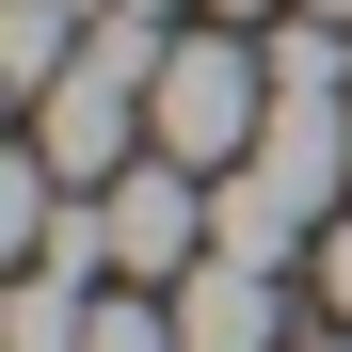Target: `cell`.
I'll list each match as a JSON object with an SVG mask.
<instances>
[{
	"label": "cell",
	"mask_w": 352,
	"mask_h": 352,
	"mask_svg": "<svg viewBox=\"0 0 352 352\" xmlns=\"http://www.w3.org/2000/svg\"><path fill=\"white\" fill-rule=\"evenodd\" d=\"M256 129H272V48L256 32H176L160 48V96H144V144L192 160V176H224Z\"/></svg>",
	"instance_id": "1"
},
{
	"label": "cell",
	"mask_w": 352,
	"mask_h": 352,
	"mask_svg": "<svg viewBox=\"0 0 352 352\" xmlns=\"http://www.w3.org/2000/svg\"><path fill=\"white\" fill-rule=\"evenodd\" d=\"M96 208H112V272H129V288H176V272L208 256V176H192V160H160V144L112 176Z\"/></svg>",
	"instance_id": "2"
},
{
	"label": "cell",
	"mask_w": 352,
	"mask_h": 352,
	"mask_svg": "<svg viewBox=\"0 0 352 352\" xmlns=\"http://www.w3.org/2000/svg\"><path fill=\"white\" fill-rule=\"evenodd\" d=\"M160 305H176V352H288V288H272V256H224V241H208Z\"/></svg>",
	"instance_id": "3"
},
{
	"label": "cell",
	"mask_w": 352,
	"mask_h": 352,
	"mask_svg": "<svg viewBox=\"0 0 352 352\" xmlns=\"http://www.w3.org/2000/svg\"><path fill=\"white\" fill-rule=\"evenodd\" d=\"M80 320H96V272L16 256V288H0V352H80Z\"/></svg>",
	"instance_id": "4"
},
{
	"label": "cell",
	"mask_w": 352,
	"mask_h": 352,
	"mask_svg": "<svg viewBox=\"0 0 352 352\" xmlns=\"http://www.w3.org/2000/svg\"><path fill=\"white\" fill-rule=\"evenodd\" d=\"M256 48H272V96H352V16H305V0H288Z\"/></svg>",
	"instance_id": "5"
},
{
	"label": "cell",
	"mask_w": 352,
	"mask_h": 352,
	"mask_svg": "<svg viewBox=\"0 0 352 352\" xmlns=\"http://www.w3.org/2000/svg\"><path fill=\"white\" fill-rule=\"evenodd\" d=\"M80 352H176V305H144L129 272L96 288V320H80Z\"/></svg>",
	"instance_id": "6"
},
{
	"label": "cell",
	"mask_w": 352,
	"mask_h": 352,
	"mask_svg": "<svg viewBox=\"0 0 352 352\" xmlns=\"http://www.w3.org/2000/svg\"><path fill=\"white\" fill-rule=\"evenodd\" d=\"M305 272H320V305H336V336H352V208L320 224V256H305Z\"/></svg>",
	"instance_id": "7"
},
{
	"label": "cell",
	"mask_w": 352,
	"mask_h": 352,
	"mask_svg": "<svg viewBox=\"0 0 352 352\" xmlns=\"http://www.w3.org/2000/svg\"><path fill=\"white\" fill-rule=\"evenodd\" d=\"M96 16H160V0H96Z\"/></svg>",
	"instance_id": "8"
},
{
	"label": "cell",
	"mask_w": 352,
	"mask_h": 352,
	"mask_svg": "<svg viewBox=\"0 0 352 352\" xmlns=\"http://www.w3.org/2000/svg\"><path fill=\"white\" fill-rule=\"evenodd\" d=\"M224 16H272V0H224Z\"/></svg>",
	"instance_id": "9"
},
{
	"label": "cell",
	"mask_w": 352,
	"mask_h": 352,
	"mask_svg": "<svg viewBox=\"0 0 352 352\" xmlns=\"http://www.w3.org/2000/svg\"><path fill=\"white\" fill-rule=\"evenodd\" d=\"M305 16H352V0H305Z\"/></svg>",
	"instance_id": "10"
},
{
	"label": "cell",
	"mask_w": 352,
	"mask_h": 352,
	"mask_svg": "<svg viewBox=\"0 0 352 352\" xmlns=\"http://www.w3.org/2000/svg\"><path fill=\"white\" fill-rule=\"evenodd\" d=\"M320 352H352V336H320Z\"/></svg>",
	"instance_id": "11"
}]
</instances>
